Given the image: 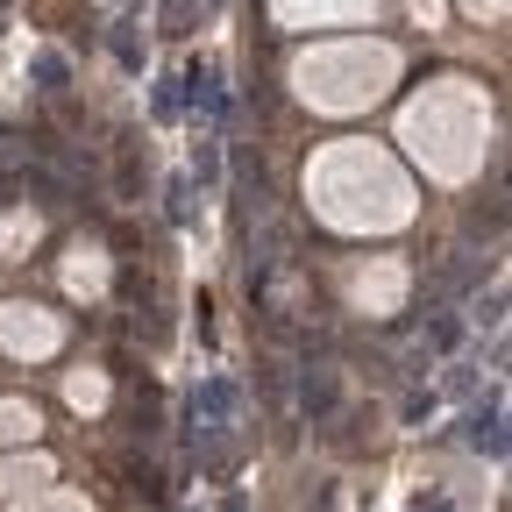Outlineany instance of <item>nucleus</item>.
<instances>
[{
  "label": "nucleus",
  "instance_id": "obj_3",
  "mask_svg": "<svg viewBox=\"0 0 512 512\" xmlns=\"http://www.w3.org/2000/svg\"><path fill=\"white\" fill-rule=\"evenodd\" d=\"M64 79H72V72H64V57H57V50H43V57H36V86H43V93H57Z\"/></svg>",
  "mask_w": 512,
  "mask_h": 512
},
{
  "label": "nucleus",
  "instance_id": "obj_2",
  "mask_svg": "<svg viewBox=\"0 0 512 512\" xmlns=\"http://www.w3.org/2000/svg\"><path fill=\"white\" fill-rule=\"evenodd\" d=\"M15 434H36V406H0V441Z\"/></svg>",
  "mask_w": 512,
  "mask_h": 512
},
{
  "label": "nucleus",
  "instance_id": "obj_5",
  "mask_svg": "<svg viewBox=\"0 0 512 512\" xmlns=\"http://www.w3.org/2000/svg\"><path fill=\"white\" fill-rule=\"evenodd\" d=\"M164 22H171V29H185V0H164Z\"/></svg>",
  "mask_w": 512,
  "mask_h": 512
},
{
  "label": "nucleus",
  "instance_id": "obj_1",
  "mask_svg": "<svg viewBox=\"0 0 512 512\" xmlns=\"http://www.w3.org/2000/svg\"><path fill=\"white\" fill-rule=\"evenodd\" d=\"M22 484H50V463L43 456H15V463H0V491H22Z\"/></svg>",
  "mask_w": 512,
  "mask_h": 512
},
{
  "label": "nucleus",
  "instance_id": "obj_4",
  "mask_svg": "<svg viewBox=\"0 0 512 512\" xmlns=\"http://www.w3.org/2000/svg\"><path fill=\"white\" fill-rule=\"evenodd\" d=\"M15 512H86L79 498H29V505H15Z\"/></svg>",
  "mask_w": 512,
  "mask_h": 512
}]
</instances>
